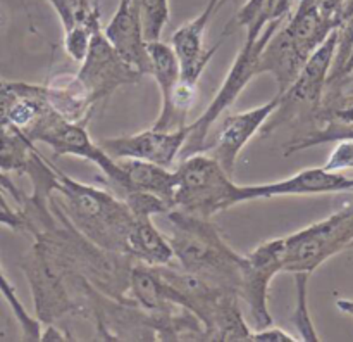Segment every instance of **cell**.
<instances>
[{
	"instance_id": "1",
	"label": "cell",
	"mask_w": 353,
	"mask_h": 342,
	"mask_svg": "<svg viewBox=\"0 0 353 342\" xmlns=\"http://www.w3.org/2000/svg\"><path fill=\"white\" fill-rule=\"evenodd\" d=\"M164 216L169 223L165 237L179 268L238 294L245 256L228 244L219 227L210 218L195 216L176 207Z\"/></svg>"
},
{
	"instance_id": "2",
	"label": "cell",
	"mask_w": 353,
	"mask_h": 342,
	"mask_svg": "<svg viewBox=\"0 0 353 342\" xmlns=\"http://www.w3.org/2000/svg\"><path fill=\"white\" fill-rule=\"evenodd\" d=\"M52 199L69 223L97 247L124 254L134 216L126 202L107 190L74 180L54 164Z\"/></svg>"
},
{
	"instance_id": "3",
	"label": "cell",
	"mask_w": 353,
	"mask_h": 342,
	"mask_svg": "<svg viewBox=\"0 0 353 342\" xmlns=\"http://www.w3.org/2000/svg\"><path fill=\"white\" fill-rule=\"evenodd\" d=\"M169 301L192 311L203 328V341H248L252 327L245 321L234 290L216 285L169 265L154 266Z\"/></svg>"
},
{
	"instance_id": "4",
	"label": "cell",
	"mask_w": 353,
	"mask_h": 342,
	"mask_svg": "<svg viewBox=\"0 0 353 342\" xmlns=\"http://www.w3.org/2000/svg\"><path fill=\"white\" fill-rule=\"evenodd\" d=\"M172 207L195 216L210 218L241 204L240 185L209 152H195L174 166Z\"/></svg>"
},
{
	"instance_id": "5",
	"label": "cell",
	"mask_w": 353,
	"mask_h": 342,
	"mask_svg": "<svg viewBox=\"0 0 353 342\" xmlns=\"http://www.w3.org/2000/svg\"><path fill=\"white\" fill-rule=\"evenodd\" d=\"M33 238L30 251L23 256L21 268L30 283L34 318L41 327L71 314L86 318L85 304L74 287L78 275L65 269L40 237Z\"/></svg>"
},
{
	"instance_id": "6",
	"label": "cell",
	"mask_w": 353,
	"mask_h": 342,
	"mask_svg": "<svg viewBox=\"0 0 353 342\" xmlns=\"http://www.w3.org/2000/svg\"><path fill=\"white\" fill-rule=\"evenodd\" d=\"M338 44V28L310 54L299 76L279 95V104L262 126V135L268 137L278 128L292 123H316L327 88L331 68Z\"/></svg>"
},
{
	"instance_id": "7",
	"label": "cell",
	"mask_w": 353,
	"mask_h": 342,
	"mask_svg": "<svg viewBox=\"0 0 353 342\" xmlns=\"http://www.w3.org/2000/svg\"><path fill=\"white\" fill-rule=\"evenodd\" d=\"M353 247V202L285 237L283 272L312 275L327 259Z\"/></svg>"
},
{
	"instance_id": "8",
	"label": "cell",
	"mask_w": 353,
	"mask_h": 342,
	"mask_svg": "<svg viewBox=\"0 0 353 342\" xmlns=\"http://www.w3.org/2000/svg\"><path fill=\"white\" fill-rule=\"evenodd\" d=\"M283 21H272V23H269L257 40L243 41V45H241V48L238 50L236 57H234L233 64H231L230 71H228L224 82L221 83L219 90H217V93L214 95V99L210 100V104L207 106V109L203 111L202 116L188 124V138H186V144L185 147H183L181 158L203 151L207 138H209L210 131L214 130L217 121H219L221 117L226 114V111L236 102L240 93L247 88L248 83L254 79V76L259 75V55H261L262 48L268 44L269 38L274 35V31L278 30L279 26H281Z\"/></svg>"
},
{
	"instance_id": "9",
	"label": "cell",
	"mask_w": 353,
	"mask_h": 342,
	"mask_svg": "<svg viewBox=\"0 0 353 342\" xmlns=\"http://www.w3.org/2000/svg\"><path fill=\"white\" fill-rule=\"evenodd\" d=\"M24 135L34 144H47L57 155H72L93 162L110 182L123 189V192L128 190V176L121 162L110 158L102 145L92 140L86 124L68 121L48 109Z\"/></svg>"
},
{
	"instance_id": "10",
	"label": "cell",
	"mask_w": 353,
	"mask_h": 342,
	"mask_svg": "<svg viewBox=\"0 0 353 342\" xmlns=\"http://www.w3.org/2000/svg\"><path fill=\"white\" fill-rule=\"evenodd\" d=\"M283 259H285V237L262 242L245 256L238 297L247 304L252 328H264L272 325V316L269 313V287L276 275L283 272Z\"/></svg>"
},
{
	"instance_id": "11",
	"label": "cell",
	"mask_w": 353,
	"mask_h": 342,
	"mask_svg": "<svg viewBox=\"0 0 353 342\" xmlns=\"http://www.w3.org/2000/svg\"><path fill=\"white\" fill-rule=\"evenodd\" d=\"M278 104L279 95L276 93L271 100L254 107V109L231 113L221 117L216 123L217 130L214 131L212 137L209 135L202 152H209L233 176L234 168H236V159L240 158L241 151L262 130L265 121L276 111Z\"/></svg>"
},
{
	"instance_id": "12",
	"label": "cell",
	"mask_w": 353,
	"mask_h": 342,
	"mask_svg": "<svg viewBox=\"0 0 353 342\" xmlns=\"http://www.w3.org/2000/svg\"><path fill=\"white\" fill-rule=\"evenodd\" d=\"M186 138H188V123L176 130H159L152 126L138 133L103 138L100 145L105 149L110 158L117 161L138 159L172 169L181 158Z\"/></svg>"
},
{
	"instance_id": "13",
	"label": "cell",
	"mask_w": 353,
	"mask_h": 342,
	"mask_svg": "<svg viewBox=\"0 0 353 342\" xmlns=\"http://www.w3.org/2000/svg\"><path fill=\"white\" fill-rule=\"evenodd\" d=\"M76 75L85 83L95 104L112 95L121 86L137 83L141 78L114 52L107 38L103 37L102 28L93 33L92 44L85 59L79 62Z\"/></svg>"
},
{
	"instance_id": "14",
	"label": "cell",
	"mask_w": 353,
	"mask_h": 342,
	"mask_svg": "<svg viewBox=\"0 0 353 342\" xmlns=\"http://www.w3.org/2000/svg\"><path fill=\"white\" fill-rule=\"evenodd\" d=\"M228 0H209L199 16L185 23L174 31L171 37V47L181 68V82L188 86L199 85L202 73L205 71L207 64L219 50L221 44L224 41L226 35H221L219 41L214 44L210 48H205V33L210 21L217 14V10L226 3Z\"/></svg>"
},
{
	"instance_id": "15",
	"label": "cell",
	"mask_w": 353,
	"mask_h": 342,
	"mask_svg": "<svg viewBox=\"0 0 353 342\" xmlns=\"http://www.w3.org/2000/svg\"><path fill=\"white\" fill-rule=\"evenodd\" d=\"M353 192V176L345 171L321 168H305L288 178L257 185H240L241 202L257 199L290 196H324V193Z\"/></svg>"
},
{
	"instance_id": "16",
	"label": "cell",
	"mask_w": 353,
	"mask_h": 342,
	"mask_svg": "<svg viewBox=\"0 0 353 342\" xmlns=\"http://www.w3.org/2000/svg\"><path fill=\"white\" fill-rule=\"evenodd\" d=\"M103 37L117 55L140 76L150 75L152 61L148 54V41L145 40L138 17L134 0H119L105 26H102Z\"/></svg>"
},
{
	"instance_id": "17",
	"label": "cell",
	"mask_w": 353,
	"mask_h": 342,
	"mask_svg": "<svg viewBox=\"0 0 353 342\" xmlns=\"http://www.w3.org/2000/svg\"><path fill=\"white\" fill-rule=\"evenodd\" d=\"M148 54L152 61L150 76H154L161 90V113L152 126L159 130H176L185 126L186 123L176 109V99L181 85V68L171 44H164L162 40L148 41Z\"/></svg>"
},
{
	"instance_id": "18",
	"label": "cell",
	"mask_w": 353,
	"mask_h": 342,
	"mask_svg": "<svg viewBox=\"0 0 353 342\" xmlns=\"http://www.w3.org/2000/svg\"><path fill=\"white\" fill-rule=\"evenodd\" d=\"M41 95L54 113L74 123H88L93 113L92 95L76 73H59L41 85Z\"/></svg>"
},
{
	"instance_id": "19",
	"label": "cell",
	"mask_w": 353,
	"mask_h": 342,
	"mask_svg": "<svg viewBox=\"0 0 353 342\" xmlns=\"http://www.w3.org/2000/svg\"><path fill=\"white\" fill-rule=\"evenodd\" d=\"M307 59L309 57L300 52L281 24L262 48L257 61V73L271 75L278 85V93H283L299 76Z\"/></svg>"
},
{
	"instance_id": "20",
	"label": "cell",
	"mask_w": 353,
	"mask_h": 342,
	"mask_svg": "<svg viewBox=\"0 0 353 342\" xmlns=\"http://www.w3.org/2000/svg\"><path fill=\"white\" fill-rule=\"evenodd\" d=\"M338 26H340L338 21L334 17L324 16L314 0H300L295 12L288 14V17L283 21L286 33L292 37L300 52L307 57H310V54Z\"/></svg>"
},
{
	"instance_id": "21",
	"label": "cell",
	"mask_w": 353,
	"mask_h": 342,
	"mask_svg": "<svg viewBox=\"0 0 353 342\" xmlns=\"http://www.w3.org/2000/svg\"><path fill=\"white\" fill-rule=\"evenodd\" d=\"M124 254L147 266L171 265L174 259L168 237L155 227L152 218H134L128 231Z\"/></svg>"
},
{
	"instance_id": "22",
	"label": "cell",
	"mask_w": 353,
	"mask_h": 342,
	"mask_svg": "<svg viewBox=\"0 0 353 342\" xmlns=\"http://www.w3.org/2000/svg\"><path fill=\"white\" fill-rule=\"evenodd\" d=\"M292 3L293 0H247L223 35L228 37V33L241 28L245 31V40H257L269 23L288 17Z\"/></svg>"
},
{
	"instance_id": "23",
	"label": "cell",
	"mask_w": 353,
	"mask_h": 342,
	"mask_svg": "<svg viewBox=\"0 0 353 342\" xmlns=\"http://www.w3.org/2000/svg\"><path fill=\"white\" fill-rule=\"evenodd\" d=\"M119 162L128 176V190L155 193L172 206V193L176 187L174 168H164L155 162L138 159H121Z\"/></svg>"
},
{
	"instance_id": "24",
	"label": "cell",
	"mask_w": 353,
	"mask_h": 342,
	"mask_svg": "<svg viewBox=\"0 0 353 342\" xmlns=\"http://www.w3.org/2000/svg\"><path fill=\"white\" fill-rule=\"evenodd\" d=\"M0 225H6V227L12 228V230L21 231L24 227L23 214L17 207L10 211H0ZM0 296L6 301L7 306L10 307V313L14 314L16 321L19 323L21 332H23V337L26 341H40L41 334V323L34 316H31L28 313V310L24 307V304L21 303V299L17 297L16 287L12 285L9 278H7L6 272H3L2 265H0Z\"/></svg>"
},
{
	"instance_id": "25",
	"label": "cell",
	"mask_w": 353,
	"mask_h": 342,
	"mask_svg": "<svg viewBox=\"0 0 353 342\" xmlns=\"http://www.w3.org/2000/svg\"><path fill=\"white\" fill-rule=\"evenodd\" d=\"M34 142L23 131L0 128V171L6 175H26L38 155Z\"/></svg>"
},
{
	"instance_id": "26",
	"label": "cell",
	"mask_w": 353,
	"mask_h": 342,
	"mask_svg": "<svg viewBox=\"0 0 353 342\" xmlns=\"http://www.w3.org/2000/svg\"><path fill=\"white\" fill-rule=\"evenodd\" d=\"M340 140H353V126L336 123V121H324L317 126L309 128L302 137L293 138L285 145V155L296 154L305 149L317 147L323 144H336Z\"/></svg>"
},
{
	"instance_id": "27",
	"label": "cell",
	"mask_w": 353,
	"mask_h": 342,
	"mask_svg": "<svg viewBox=\"0 0 353 342\" xmlns=\"http://www.w3.org/2000/svg\"><path fill=\"white\" fill-rule=\"evenodd\" d=\"M140 17L141 30L147 41L161 40L165 26H168L171 9L169 0H134Z\"/></svg>"
},
{
	"instance_id": "28",
	"label": "cell",
	"mask_w": 353,
	"mask_h": 342,
	"mask_svg": "<svg viewBox=\"0 0 353 342\" xmlns=\"http://www.w3.org/2000/svg\"><path fill=\"white\" fill-rule=\"evenodd\" d=\"M296 283V306L293 311L292 321L299 330V339L302 341H321L319 334L314 327L312 316L309 313V301H307V282H309L310 273L300 272L293 273Z\"/></svg>"
},
{
	"instance_id": "29",
	"label": "cell",
	"mask_w": 353,
	"mask_h": 342,
	"mask_svg": "<svg viewBox=\"0 0 353 342\" xmlns=\"http://www.w3.org/2000/svg\"><path fill=\"white\" fill-rule=\"evenodd\" d=\"M123 200L134 218L162 216L169 209H172L171 204L165 202L164 199H161L155 193L143 192V190H128V192H124Z\"/></svg>"
},
{
	"instance_id": "30",
	"label": "cell",
	"mask_w": 353,
	"mask_h": 342,
	"mask_svg": "<svg viewBox=\"0 0 353 342\" xmlns=\"http://www.w3.org/2000/svg\"><path fill=\"white\" fill-rule=\"evenodd\" d=\"M100 28L102 26L92 28L86 24H74V26L64 30V50L71 61L79 64L85 59L90 44H92L93 33Z\"/></svg>"
},
{
	"instance_id": "31",
	"label": "cell",
	"mask_w": 353,
	"mask_h": 342,
	"mask_svg": "<svg viewBox=\"0 0 353 342\" xmlns=\"http://www.w3.org/2000/svg\"><path fill=\"white\" fill-rule=\"evenodd\" d=\"M47 2L55 10L64 30L88 17L95 7V0H47Z\"/></svg>"
},
{
	"instance_id": "32",
	"label": "cell",
	"mask_w": 353,
	"mask_h": 342,
	"mask_svg": "<svg viewBox=\"0 0 353 342\" xmlns=\"http://www.w3.org/2000/svg\"><path fill=\"white\" fill-rule=\"evenodd\" d=\"M353 47V19L347 21L341 26H338V44H336V54H334L333 68H331L330 78H327V86H333L340 79L343 66L347 62L348 55Z\"/></svg>"
},
{
	"instance_id": "33",
	"label": "cell",
	"mask_w": 353,
	"mask_h": 342,
	"mask_svg": "<svg viewBox=\"0 0 353 342\" xmlns=\"http://www.w3.org/2000/svg\"><path fill=\"white\" fill-rule=\"evenodd\" d=\"M248 341H274V342H283V341H290L295 342L299 341V337L293 334H290L288 330L281 327H276L274 323L269 325V327L264 328H252L250 332V339Z\"/></svg>"
},
{
	"instance_id": "34",
	"label": "cell",
	"mask_w": 353,
	"mask_h": 342,
	"mask_svg": "<svg viewBox=\"0 0 353 342\" xmlns=\"http://www.w3.org/2000/svg\"><path fill=\"white\" fill-rule=\"evenodd\" d=\"M7 196L12 197L14 202H16L17 206H21V202L24 200L26 193L21 192V190L14 185V182L10 180L9 175H6V173L0 171V211L14 209V207H10L9 200H7Z\"/></svg>"
},
{
	"instance_id": "35",
	"label": "cell",
	"mask_w": 353,
	"mask_h": 342,
	"mask_svg": "<svg viewBox=\"0 0 353 342\" xmlns=\"http://www.w3.org/2000/svg\"><path fill=\"white\" fill-rule=\"evenodd\" d=\"M41 328H45V330H41L40 341H68L69 339V335L65 332L59 330V327H55L54 323L43 325Z\"/></svg>"
},
{
	"instance_id": "36",
	"label": "cell",
	"mask_w": 353,
	"mask_h": 342,
	"mask_svg": "<svg viewBox=\"0 0 353 342\" xmlns=\"http://www.w3.org/2000/svg\"><path fill=\"white\" fill-rule=\"evenodd\" d=\"M314 2H316V6L319 7L321 12H323L324 16L334 17V19H336V14L338 10H340L343 0H314Z\"/></svg>"
},
{
	"instance_id": "37",
	"label": "cell",
	"mask_w": 353,
	"mask_h": 342,
	"mask_svg": "<svg viewBox=\"0 0 353 342\" xmlns=\"http://www.w3.org/2000/svg\"><path fill=\"white\" fill-rule=\"evenodd\" d=\"M336 19L340 26L343 23H347V21L353 19V0H343V3H341L340 10L336 14Z\"/></svg>"
},
{
	"instance_id": "38",
	"label": "cell",
	"mask_w": 353,
	"mask_h": 342,
	"mask_svg": "<svg viewBox=\"0 0 353 342\" xmlns=\"http://www.w3.org/2000/svg\"><path fill=\"white\" fill-rule=\"evenodd\" d=\"M336 307L341 311V313L348 314V316L353 318V299H338Z\"/></svg>"
},
{
	"instance_id": "39",
	"label": "cell",
	"mask_w": 353,
	"mask_h": 342,
	"mask_svg": "<svg viewBox=\"0 0 353 342\" xmlns=\"http://www.w3.org/2000/svg\"><path fill=\"white\" fill-rule=\"evenodd\" d=\"M350 73H353V47H352V50H350V55H348L347 62H345L343 71H341V76H340V79H338V82H341V79H343V78H347V76L350 75ZM334 85H336V83H334ZM327 88H330V86H327Z\"/></svg>"
},
{
	"instance_id": "40",
	"label": "cell",
	"mask_w": 353,
	"mask_h": 342,
	"mask_svg": "<svg viewBox=\"0 0 353 342\" xmlns=\"http://www.w3.org/2000/svg\"><path fill=\"white\" fill-rule=\"evenodd\" d=\"M0 128H2V124H0Z\"/></svg>"
}]
</instances>
